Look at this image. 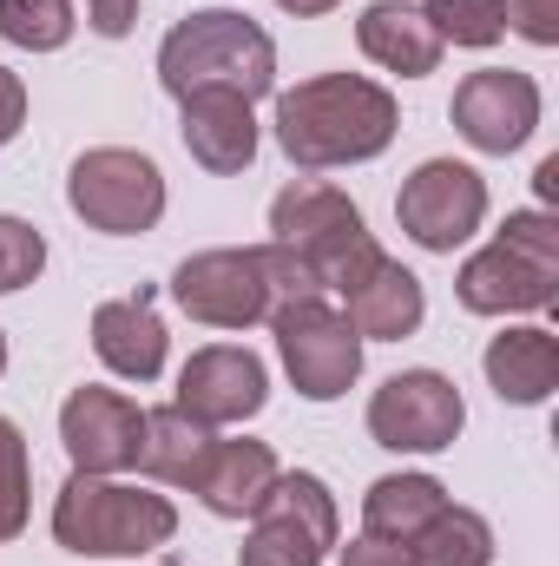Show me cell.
Masks as SVG:
<instances>
[{
    "label": "cell",
    "instance_id": "26",
    "mask_svg": "<svg viewBox=\"0 0 559 566\" xmlns=\"http://www.w3.org/2000/svg\"><path fill=\"white\" fill-rule=\"evenodd\" d=\"M27 494H33V481H27V434L0 416V541H13L27 527Z\"/></svg>",
    "mask_w": 559,
    "mask_h": 566
},
{
    "label": "cell",
    "instance_id": "4",
    "mask_svg": "<svg viewBox=\"0 0 559 566\" xmlns=\"http://www.w3.org/2000/svg\"><path fill=\"white\" fill-rule=\"evenodd\" d=\"M271 244L296 251L316 271L323 296L329 290H356L382 264L376 231L362 224V211L336 185H283L277 198H271Z\"/></svg>",
    "mask_w": 559,
    "mask_h": 566
},
{
    "label": "cell",
    "instance_id": "5",
    "mask_svg": "<svg viewBox=\"0 0 559 566\" xmlns=\"http://www.w3.org/2000/svg\"><path fill=\"white\" fill-rule=\"evenodd\" d=\"M66 205L86 231L139 238L165 218V171L133 145H93L66 171Z\"/></svg>",
    "mask_w": 559,
    "mask_h": 566
},
{
    "label": "cell",
    "instance_id": "1",
    "mask_svg": "<svg viewBox=\"0 0 559 566\" xmlns=\"http://www.w3.org/2000/svg\"><path fill=\"white\" fill-rule=\"evenodd\" d=\"M395 126H402L395 93L362 73H316V80L277 93V145L303 171L362 165V158L389 151Z\"/></svg>",
    "mask_w": 559,
    "mask_h": 566
},
{
    "label": "cell",
    "instance_id": "13",
    "mask_svg": "<svg viewBox=\"0 0 559 566\" xmlns=\"http://www.w3.org/2000/svg\"><path fill=\"white\" fill-rule=\"evenodd\" d=\"M271 402V376L251 349L238 343H211L198 349L184 369H178V409L204 428H231V422H251L257 409Z\"/></svg>",
    "mask_w": 559,
    "mask_h": 566
},
{
    "label": "cell",
    "instance_id": "8",
    "mask_svg": "<svg viewBox=\"0 0 559 566\" xmlns=\"http://www.w3.org/2000/svg\"><path fill=\"white\" fill-rule=\"evenodd\" d=\"M171 303L204 323V329H251L271 323V277H264V251H198L171 271Z\"/></svg>",
    "mask_w": 559,
    "mask_h": 566
},
{
    "label": "cell",
    "instance_id": "10",
    "mask_svg": "<svg viewBox=\"0 0 559 566\" xmlns=\"http://www.w3.org/2000/svg\"><path fill=\"white\" fill-rule=\"evenodd\" d=\"M395 218L421 251H461L487 218V178L461 158H428V165L409 171V185L395 198Z\"/></svg>",
    "mask_w": 559,
    "mask_h": 566
},
{
    "label": "cell",
    "instance_id": "28",
    "mask_svg": "<svg viewBox=\"0 0 559 566\" xmlns=\"http://www.w3.org/2000/svg\"><path fill=\"white\" fill-rule=\"evenodd\" d=\"M494 238H500V244H514V251H527V258L559 264V218H553V211H507V224H500Z\"/></svg>",
    "mask_w": 559,
    "mask_h": 566
},
{
    "label": "cell",
    "instance_id": "2",
    "mask_svg": "<svg viewBox=\"0 0 559 566\" xmlns=\"http://www.w3.org/2000/svg\"><path fill=\"white\" fill-rule=\"evenodd\" d=\"M158 86L171 99H184V93H238V99L257 106L264 93H277V46L238 7H198L165 33Z\"/></svg>",
    "mask_w": 559,
    "mask_h": 566
},
{
    "label": "cell",
    "instance_id": "3",
    "mask_svg": "<svg viewBox=\"0 0 559 566\" xmlns=\"http://www.w3.org/2000/svg\"><path fill=\"white\" fill-rule=\"evenodd\" d=\"M171 534H178V507L113 474H73L53 501V541L80 560H139L158 554Z\"/></svg>",
    "mask_w": 559,
    "mask_h": 566
},
{
    "label": "cell",
    "instance_id": "17",
    "mask_svg": "<svg viewBox=\"0 0 559 566\" xmlns=\"http://www.w3.org/2000/svg\"><path fill=\"white\" fill-rule=\"evenodd\" d=\"M342 316L356 323V336H362V343H402V336H415L421 316H428L421 277L409 271V264L382 258V264L356 283V290H342Z\"/></svg>",
    "mask_w": 559,
    "mask_h": 566
},
{
    "label": "cell",
    "instance_id": "6",
    "mask_svg": "<svg viewBox=\"0 0 559 566\" xmlns=\"http://www.w3.org/2000/svg\"><path fill=\"white\" fill-rule=\"evenodd\" d=\"M271 329H277V356L303 402H336L362 376V336L329 296H303V303L271 310Z\"/></svg>",
    "mask_w": 559,
    "mask_h": 566
},
{
    "label": "cell",
    "instance_id": "21",
    "mask_svg": "<svg viewBox=\"0 0 559 566\" xmlns=\"http://www.w3.org/2000/svg\"><path fill=\"white\" fill-rule=\"evenodd\" d=\"M218 448V428L191 422L178 402L171 409H145V441H139V468L158 481V488H198L204 481V461Z\"/></svg>",
    "mask_w": 559,
    "mask_h": 566
},
{
    "label": "cell",
    "instance_id": "34",
    "mask_svg": "<svg viewBox=\"0 0 559 566\" xmlns=\"http://www.w3.org/2000/svg\"><path fill=\"white\" fill-rule=\"evenodd\" d=\"M283 13H296V20H309V13H336L342 0H277Z\"/></svg>",
    "mask_w": 559,
    "mask_h": 566
},
{
    "label": "cell",
    "instance_id": "14",
    "mask_svg": "<svg viewBox=\"0 0 559 566\" xmlns=\"http://www.w3.org/2000/svg\"><path fill=\"white\" fill-rule=\"evenodd\" d=\"M454 296H461V310H474V316L553 310V296H559V264H547V258H527V251H514V244H500V238H494L487 251H474V258L461 264Z\"/></svg>",
    "mask_w": 559,
    "mask_h": 566
},
{
    "label": "cell",
    "instance_id": "27",
    "mask_svg": "<svg viewBox=\"0 0 559 566\" xmlns=\"http://www.w3.org/2000/svg\"><path fill=\"white\" fill-rule=\"evenodd\" d=\"M40 271H46V238L27 218H0V296L27 290Z\"/></svg>",
    "mask_w": 559,
    "mask_h": 566
},
{
    "label": "cell",
    "instance_id": "33",
    "mask_svg": "<svg viewBox=\"0 0 559 566\" xmlns=\"http://www.w3.org/2000/svg\"><path fill=\"white\" fill-rule=\"evenodd\" d=\"M534 185H540V205H553V198H559V158H540Z\"/></svg>",
    "mask_w": 559,
    "mask_h": 566
},
{
    "label": "cell",
    "instance_id": "30",
    "mask_svg": "<svg viewBox=\"0 0 559 566\" xmlns=\"http://www.w3.org/2000/svg\"><path fill=\"white\" fill-rule=\"evenodd\" d=\"M20 126H27V86L13 66H0V145L20 139Z\"/></svg>",
    "mask_w": 559,
    "mask_h": 566
},
{
    "label": "cell",
    "instance_id": "12",
    "mask_svg": "<svg viewBox=\"0 0 559 566\" xmlns=\"http://www.w3.org/2000/svg\"><path fill=\"white\" fill-rule=\"evenodd\" d=\"M60 441L73 454V474H126L139 468V441H145V409L119 389H73L60 409Z\"/></svg>",
    "mask_w": 559,
    "mask_h": 566
},
{
    "label": "cell",
    "instance_id": "32",
    "mask_svg": "<svg viewBox=\"0 0 559 566\" xmlns=\"http://www.w3.org/2000/svg\"><path fill=\"white\" fill-rule=\"evenodd\" d=\"M86 20H93V33H106V40H126L133 20H139V0H86Z\"/></svg>",
    "mask_w": 559,
    "mask_h": 566
},
{
    "label": "cell",
    "instance_id": "16",
    "mask_svg": "<svg viewBox=\"0 0 559 566\" xmlns=\"http://www.w3.org/2000/svg\"><path fill=\"white\" fill-rule=\"evenodd\" d=\"M165 343H171V336H165L151 296H113V303L93 310V356H99L113 376H126V382H158Z\"/></svg>",
    "mask_w": 559,
    "mask_h": 566
},
{
    "label": "cell",
    "instance_id": "19",
    "mask_svg": "<svg viewBox=\"0 0 559 566\" xmlns=\"http://www.w3.org/2000/svg\"><path fill=\"white\" fill-rule=\"evenodd\" d=\"M356 46H362L382 73H402V80H421V73L441 66V33L428 27V13L409 7V0H376V7H362Z\"/></svg>",
    "mask_w": 559,
    "mask_h": 566
},
{
    "label": "cell",
    "instance_id": "35",
    "mask_svg": "<svg viewBox=\"0 0 559 566\" xmlns=\"http://www.w3.org/2000/svg\"><path fill=\"white\" fill-rule=\"evenodd\" d=\"M0 376H7V336H0Z\"/></svg>",
    "mask_w": 559,
    "mask_h": 566
},
{
    "label": "cell",
    "instance_id": "20",
    "mask_svg": "<svg viewBox=\"0 0 559 566\" xmlns=\"http://www.w3.org/2000/svg\"><path fill=\"white\" fill-rule=\"evenodd\" d=\"M277 454H271V441H218L211 448V461H204V481L191 488L218 521H251L257 507H264V494H271V481H277Z\"/></svg>",
    "mask_w": 559,
    "mask_h": 566
},
{
    "label": "cell",
    "instance_id": "11",
    "mask_svg": "<svg viewBox=\"0 0 559 566\" xmlns=\"http://www.w3.org/2000/svg\"><path fill=\"white\" fill-rule=\"evenodd\" d=\"M447 113H454V133L474 145V151L507 158V151H520V145L534 139V126H540V86H534V73L481 66V73H467L454 86V106Z\"/></svg>",
    "mask_w": 559,
    "mask_h": 566
},
{
    "label": "cell",
    "instance_id": "15",
    "mask_svg": "<svg viewBox=\"0 0 559 566\" xmlns=\"http://www.w3.org/2000/svg\"><path fill=\"white\" fill-rule=\"evenodd\" d=\"M178 106H184V119H178L184 151H191L211 178H238V171H251V158H257V119H251V99H238V93H184Z\"/></svg>",
    "mask_w": 559,
    "mask_h": 566
},
{
    "label": "cell",
    "instance_id": "22",
    "mask_svg": "<svg viewBox=\"0 0 559 566\" xmlns=\"http://www.w3.org/2000/svg\"><path fill=\"white\" fill-rule=\"evenodd\" d=\"M441 507H447V488H441L434 474H382V481L362 494V534L409 547Z\"/></svg>",
    "mask_w": 559,
    "mask_h": 566
},
{
    "label": "cell",
    "instance_id": "25",
    "mask_svg": "<svg viewBox=\"0 0 559 566\" xmlns=\"http://www.w3.org/2000/svg\"><path fill=\"white\" fill-rule=\"evenodd\" d=\"M428 27L441 33V46H494L507 33V7L500 0H421Z\"/></svg>",
    "mask_w": 559,
    "mask_h": 566
},
{
    "label": "cell",
    "instance_id": "24",
    "mask_svg": "<svg viewBox=\"0 0 559 566\" xmlns=\"http://www.w3.org/2000/svg\"><path fill=\"white\" fill-rule=\"evenodd\" d=\"M73 0H0V40L27 53H60L73 40Z\"/></svg>",
    "mask_w": 559,
    "mask_h": 566
},
{
    "label": "cell",
    "instance_id": "31",
    "mask_svg": "<svg viewBox=\"0 0 559 566\" xmlns=\"http://www.w3.org/2000/svg\"><path fill=\"white\" fill-rule=\"evenodd\" d=\"M342 566H415V560H409V547H395V541L356 534V541L342 547Z\"/></svg>",
    "mask_w": 559,
    "mask_h": 566
},
{
    "label": "cell",
    "instance_id": "23",
    "mask_svg": "<svg viewBox=\"0 0 559 566\" xmlns=\"http://www.w3.org/2000/svg\"><path fill=\"white\" fill-rule=\"evenodd\" d=\"M409 560L415 566H494V527L474 514V507H441L415 541H409Z\"/></svg>",
    "mask_w": 559,
    "mask_h": 566
},
{
    "label": "cell",
    "instance_id": "18",
    "mask_svg": "<svg viewBox=\"0 0 559 566\" xmlns=\"http://www.w3.org/2000/svg\"><path fill=\"white\" fill-rule=\"evenodd\" d=\"M481 369H487V382H494L500 402L540 409L559 389V336L553 329H534V323H527V329H500V336L487 343Z\"/></svg>",
    "mask_w": 559,
    "mask_h": 566
},
{
    "label": "cell",
    "instance_id": "9",
    "mask_svg": "<svg viewBox=\"0 0 559 566\" xmlns=\"http://www.w3.org/2000/svg\"><path fill=\"white\" fill-rule=\"evenodd\" d=\"M467 428V402L441 369H402L369 396V434L389 454H441Z\"/></svg>",
    "mask_w": 559,
    "mask_h": 566
},
{
    "label": "cell",
    "instance_id": "7",
    "mask_svg": "<svg viewBox=\"0 0 559 566\" xmlns=\"http://www.w3.org/2000/svg\"><path fill=\"white\" fill-rule=\"evenodd\" d=\"M336 494L316 474H277L264 507L251 514V534L238 547V566H323L336 547Z\"/></svg>",
    "mask_w": 559,
    "mask_h": 566
},
{
    "label": "cell",
    "instance_id": "29",
    "mask_svg": "<svg viewBox=\"0 0 559 566\" xmlns=\"http://www.w3.org/2000/svg\"><path fill=\"white\" fill-rule=\"evenodd\" d=\"M507 7V27L534 46H559V0H500Z\"/></svg>",
    "mask_w": 559,
    "mask_h": 566
}]
</instances>
